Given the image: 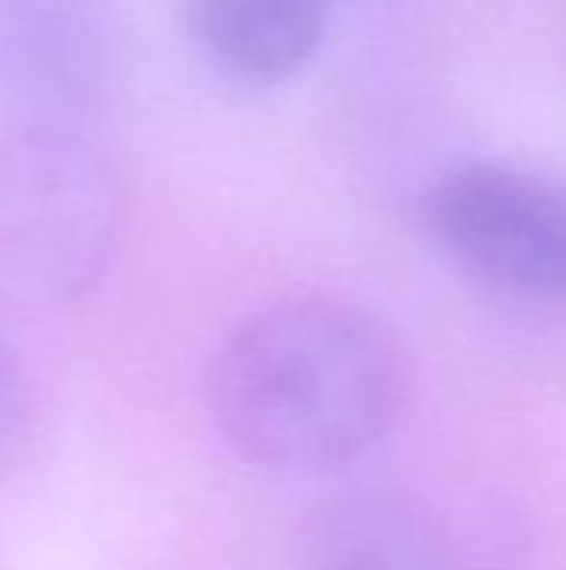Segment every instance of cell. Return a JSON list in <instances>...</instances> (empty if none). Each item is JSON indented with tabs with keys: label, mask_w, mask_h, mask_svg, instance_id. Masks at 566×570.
I'll use <instances>...</instances> for the list:
<instances>
[{
	"label": "cell",
	"mask_w": 566,
	"mask_h": 570,
	"mask_svg": "<svg viewBox=\"0 0 566 570\" xmlns=\"http://www.w3.org/2000/svg\"><path fill=\"white\" fill-rule=\"evenodd\" d=\"M397 334L334 297H294L217 347L207 404L237 458L274 474H327L370 454L407 407Z\"/></svg>",
	"instance_id": "obj_1"
},
{
	"label": "cell",
	"mask_w": 566,
	"mask_h": 570,
	"mask_svg": "<svg viewBox=\"0 0 566 570\" xmlns=\"http://www.w3.org/2000/svg\"><path fill=\"white\" fill-rule=\"evenodd\" d=\"M113 160L73 127H13L0 140V304L63 311L107 274L123 230Z\"/></svg>",
	"instance_id": "obj_2"
},
{
	"label": "cell",
	"mask_w": 566,
	"mask_h": 570,
	"mask_svg": "<svg viewBox=\"0 0 566 570\" xmlns=\"http://www.w3.org/2000/svg\"><path fill=\"white\" fill-rule=\"evenodd\" d=\"M424 220L494 291L566 307V184L524 167L467 164L437 180Z\"/></svg>",
	"instance_id": "obj_3"
},
{
	"label": "cell",
	"mask_w": 566,
	"mask_h": 570,
	"mask_svg": "<svg viewBox=\"0 0 566 570\" xmlns=\"http://www.w3.org/2000/svg\"><path fill=\"white\" fill-rule=\"evenodd\" d=\"M514 534L480 504L404 484H357L317 501L297 570H504Z\"/></svg>",
	"instance_id": "obj_4"
},
{
	"label": "cell",
	"mask_w": 566,
	"mask_h": 570,
	"mask_svg": "<svg viewBox=\"0 0 566 570\" xmlns=\"http://www.w3.org/2000/svg\"><path fill=\"white\" fill-rule=\"evenodd\" d=\"M107 87L103 0H0V107L17 127L83 130Z\"/></svg>",
	"instance_id": "obj_5"
},
{
	"label": "cell",
	"mask_w": 566,
	"mask_h": 570,
	"mask_svg": "<svg viewBox=\"0 0 566 570\" xmlns=\"http://www.w3.org/2000/svg\"><path fill=\"white\" fill-rule=\"evenodd\" d=\"M193 40L244 80H284L320 47L324 0H187Z\"/></svg>",
	"instance_id": "obj_6"
},
{
	"label": "cell",
	"mask_w": 566,
	"mask_h": 570,
	"mask_svg": "<svg viewBox=\"0 0 566 570\" xmlns=\"http://www.w3.org/2000/svg\"><path fill=\"white\" fill-rule=\"evenodd\" d=\"M23 411H27V384H23L17 354L0 337V451L13 441Z\"/></svg>",
	"instance_id": "obj_7"
}]
</instances>
